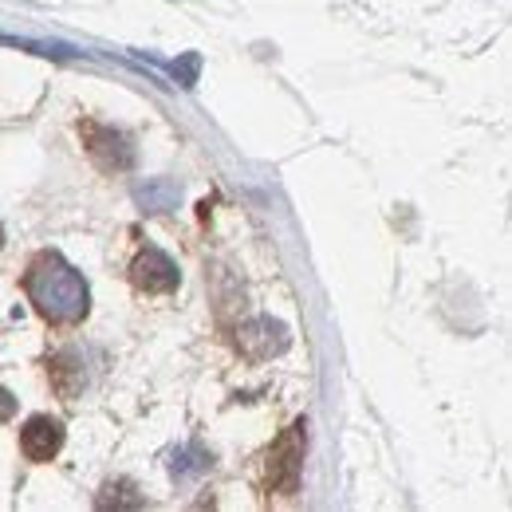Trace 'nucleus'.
<instances>
[{"instance_id": "obj_7", "label": "nucleus", "mask_w": 512, "mask_h": 512, "mask_svg": "<svg viewBox=\"0 0 512 512\" xmlns=\"http://www.w3.org/2000/svg\"><path fill=\"white\" fill-rule=\"evenodd\" d=\"M134 201L146 209V213H166L178 205V186L170 178H154L146 186H134Z\"/></svg>"}, {"instance_id": "obj_6", "label": "nucleus", "mask_w": 512, "mask_h": 512, "mask_svg": "<svg viewBox=\"0 0 512 512\" xmlns=\"http://www.w3.org/2000/svg\"><path fill=\"white\" fill-rule=\"evenodd\" d=\"M300 434H304V426H292V430L284 434V442L276 446V453L268 457V481H272L276 489H284V493H292V489H296V477H300V457H304Z\"/></svg>"}, {"instance_id": "obj_1", "label": "nucleus", "mask_w": 512, "mask_h": 512, "mask_svg": "<svg viewBox=\"0 0 512 512\" xmlns=\"http://www.w3.org/2000/svg\"><path fill=\"white\" fill-rule=\"evenodd\" d=\"M24 292L48 323H79L91 308L83 276L60 253H40L24 272Z\"/></svg>"}, {"instance_id": "obj_5", "label": "nucleus", "mask_w": 512, "mask_h": 512, "mask_svg": "<svg viewBox=\"0 0 512 512\" xmlns=\"http://www.w3.org/2000/svg\"><path fill=\"white\" fill-rule=\"evenodd\" d=\"M237 347L249 355V359H272L288 347V327L276 320H253L237 331Z\"/></svg>"}, {"instance_id": "obj_3", "label": "nucleus", "mask_w": 512, "mask_h": 512, "mask_svg": "<svg viewBox=\"0 0 512 512\" xmlns=\"http://www.w3.org/2000/svg\"><path fill=\"white\" fill-rule=\"evenodd\" d=\"M83 138H87L91 158H95L103 170H130V166H134V150H130V142L119 130L83 123Z\"/></svg>"}, {"instance_id": "obj_9", "label": "nucleus", "mask_w": 512, "mask_h": 512, "mask_svg": "<svg viewBox=\"0 0 512 512\" xmlns=\"http://www.w3.org/2000/svg\"><path fill=\"white\" fill-rule=\"evenodd\" d=\"M0 245H4V229H0Z\"/></svg>"}, {"instance_id": "obj_8", "label": "nucleus", "mask_w": 512, "mask_h": 512, "mask_svg": "<svg viewBox=\"0 0 512 512\" xmlns=\"http://www.w3.org/2000/svg\"><path fill=\"white\" fill-rule=\"evenodd\" d=\"M12 410H16L12 394H8V390H0V422H8V418H12Z\"/></svg>"}, {"instance_id": "obj_2", "label": "nucleus", "mask_w": 512, "mask_h": 512, "mask_svg": "<svg viewBox=\"0 0 512 512\" xmlns=\"http://www.w3.org/2000/svg\"><path fill=\"white\" fill-rule=\"evenodd\" d=\"M130 280H134L138 292H150V296L174 292L178 288V264L162 253V249H146V253H138V260L130 264Z\"/></svg>"}, {"instance_id": "obj_4", "label": "nucleus", "mask_w": 512, "mask_h": 512, "mask_svg": "<svg viewBox=\"0 0 512 512\" xmlns=\"http://www.w3.org/2000/svg\"><path fill=\"white\" fill-rule=\"evenodd\" d=\"M20 449H24L28 461H52L64 449V426L56 418H48V414L28 418L24 430H20Z\"/></svg>"}]
</instances>
